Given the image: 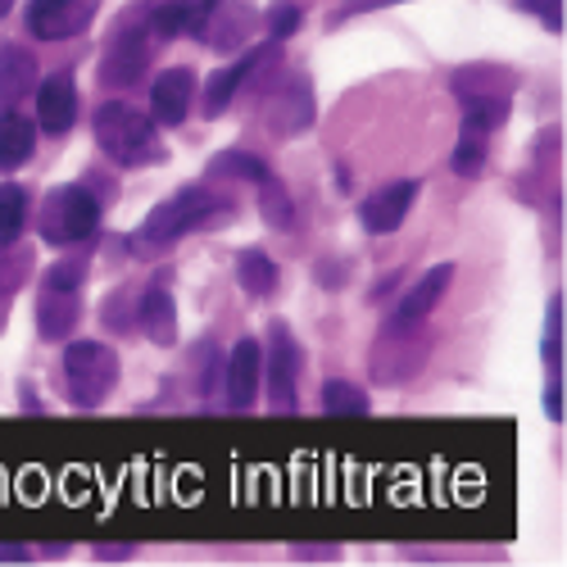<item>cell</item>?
Listing matches in <instances>:
<instances>
[{
  "instance_id": "16",
  "label": "cell",
  "mask_w": 567,
  "mask_h": 567,
  "mask_svg": "<svg viewBox=\"0 0 567 567\" xmlns=\"http://www.w3.org/2000/svg\"><path fill=\"white\" fill-rule=\"evenodd\" d=\"M450 281H454V264L427 268V272H422L413 287L400 296V305H395V313H391L386 322H391V327H417L422 318H427V313L441 305V296L450 291Z\"/></svg>"
},
{
  "instance_id": "24",
  "label": "cell",
  "mask_w": 567,
  "mask_h": 567,
  "mask_svg": "<svg viewBox=\"0 0 567 567\" xmlns=\"http://www.w3.org/2000/svg\"><path fill=\"white\" fill-rule=\"evenodd\" d=\"M272 168L259 159V155H246V151H223L214 164H209V177H231V182H264Z\"/></svg>"
},
{
  "instance_id": "35",
  "label": "cell",
  "mask_w": 567,
  "mask_h": 567,
  "mask_svg": "<svg viewBox=\"0 0 567 567\" xmlns=\"http://www.w3.org/2000/svg\"><path fill=\"white\" fill-rule=\"evenodd\" d=\"M10 10H14V0H0V19H6Z\"/></svg>"
},
{
  "instance_id": "2",
  "label": "cell",
  "mask_w": 567,
  "mask_h": 567,
  "mask_svg": "<svg viewBox=\"0 0 567 567\" xmlns=\"http://www.w3.org/2000/svg\"><path fill=\"white\" fill-rule=\"evenodd\" d=\"M450 91L463 110V127L467 132H495L508 114H513V96H517V73L504 64H467L450 73Z\"/></svg>"
},
{
  "instance_id": "8",
  "label": "cell",
  "mask_w": 567,
  "mask_h": 567,
  "mask_svg": "<svg viewBox=\"0 0 567 567\" xmlns=\"http://www.w3.org/2000/svg\"><path fill=\"white\" fill-rule=\"evenodd\" d=\"M101 0H28V32L37 41H73L96 23Z\"/></svg>"
},
{
  "instance_id": "7",
  "label": "cell",
  "mask_w": 567,
  "mask_h": 567,
  "mask_svg": "<svg viewBox=\"0 0 567 567\" xmlns=\"http://www.w3.org/2000/svg\"><path fill=\"white\" fill-rule=\"evenodd\" d=\"M151 28L141 23V19H127L114 28L110 45H105V55H101V86H136L141 78L151 73Z\"/></svg>"
},
{
  "instance_id": "28",
  "label": "cell",
  "mask_w": 567,
  "mask_h": 567,
  "mask_svg": "<svg viewBox=\"0 0 567 567\" xmlns=\"http://www.w3.org/2000/svg\"><path fill=\"white\" fill-rule=\"evenodd\" d=\"M545 372L549 382H563V296L549 300V313H545Z\"/></svg>"
},
{
  "instance_id": "15",
  "label": "cell",
  "mask_w": 567,
  "mask_h": 567,
  "mask_svg": "<svg viewBox=\"0 0 567 567\" xmlns=\"http://www.w3.org/2000/svg\"><path fill=\"white\" fill-rule=\"evenodd\" d=\"M223 10V0H159L151 14V37L173 41V37H196L209 28V19Z\"/></svg>"
},
{
  "instance_id": "3",
  "label": "cell",
  "mask_w": 567,
  "mask_h": 567,
  "mask_svg": "<svg viewBox=\"0 0 567 567\" xmlns=\"http://www.w3.org/2000/svg\"><path fill=\"white\" fill-rule=\"evenodd\" d=\"M223 214H236V205L218 200L209 186H182L177 196H168L164 205H155L146 214V223H141V231H136V241L146 250H168V246L182 241V236L214 227V218H223Z\"/></svg>"
},
{
  "instance_id": "6",
  "label": "cell",
  "mask_w": 567,
  "mask_h": 567,
  "mask_svg": "<svg viewBox=\"0 0 567 567\" xmlns=\"http://www.w3.org/2000/svg\"><path fill=\"white\" fill-rule=\"evenodd\" d=\"M300 368L305 354L291 337L287 322H268V363H259V386H268V409L272 413H296L300 404Z\"/></svg>"
},
{
  "instance_id": "11",
  "label": "cell",
  "mask_w": 567,
  "mask_h": 567,
  "mask_svg": "<svg viewBox=\"0 0 567 567\" xmlns=\"http://www.w3.org/2000/svg\"><path fill=\"white\" fill-rule=\"evenodd\" d=\"M78 318H82V287H69V281L45 277L41 281V300H37L41 341H69L78 332Z\"/></svg>"
},
{
  "instance_id": "12",
  "label": "cell",
  "mask_w": 567,
  "mask_h": 567,
  "mask_svg": "<svg viewBox=\"0 0 567 567\" xmlns=\"http://www.w3.org/2000/svg\"><path fill=\"white\" fill-rule=\"evenodd\" d=\"M259 363H264L259 341H241L227 354V363H223V395H227L231 413H250L255 409V400L264 391L259 386Z\"/></svg>"
},
{
  "instance_id": "9",
  "label": "cell",
  "mask_w": 567,
  "mask_h": 567,
  "mask_svg": "<svg viewBox=\"0 0 567 567\" xmlns=\"http://www.w3.org/2000/svg\"><path fill=\"white\" fill-rule=\"evenodd\" d=\"M277 60H281V45L268 41V45H255V51H246L231 69H218V73L205 82V91H200V114H205V118H218L236 96H241V86H246L255 73L272 69Z\"/></svg>"
},
{
  "instance_id": "22",
  "label": "cell",
  "mask_w": 567,
  "mask_h": 567,
  "mask_svg": "<svg viewBox=\"0 0 567 567\" xmlns=\"http://www.w3.org/2000/svg\"><path fill=\"white\" fill-rule=\"evenodd\" d=\"M259 214H264L268 227H277V231H291V227H296V205H291V196H287V186L277 182V173H268V177L259 182Z\"/></svg>"
},
{
  "instance_id": "21",
  "label": "cell",
  "mask_w": 567,
  "mask_h": 567,
  "mask_svg": "<svg viewBox=\"0 0 567 567\" xmlns=\"http://www.w3.org/2000/svg\"><path fill=\"white\" fill-rule=\"evenodd\" d=\"M277 264L264 255V250H241L236 255V287L246 296H272L277 291Z\"/></svg>"
},
{
  "instance_id": "4",
  "label": "cell",
  "mask_w": 567,
  "mask_h": 567,
  "mask_svg": "<svg viewBox=\"0 0 567 567\" xmlns=\"http://www.w3.org/2000/svg\"><path fill=\"white\" fill-rule=\"evenodd\" d=\"M37 227H41V241L55 246V250L82 246V241H91V236L101 231V200L78 182L55 186V192L41 200Z\"/></svg>"
},
{
  "instance_id": "13",
  "label": "cell",
  "mask_w": 567,
  "mask_h": 567,
  "mask_svg": "<svg viewBox=\"0 0 567 567\" xmlns=\"http://www.w3.org/2000/svg\"><path fill=\"white\" fill-rule=\"evenodd\" d=\"M192 101H196V73L192 69H164L159 78H151V118H155V127L186 123Z\"/></svg>"
},
{
  "instance_id": "34",
  "label": "cell",
  "mask_w": 567,
  "mask_h": 567,
  "mask_svg": "<svg viewBox=\"0 0 567 567\" xmlns=\"http://www.w3.org/2000/svg\"><path fill=\"white\" fill-rule=\"evenodd\" d=\"M32 549L28 545H0V563H28Z\"/></svg>"
},
{
  "instance_id": "25",
  "label": "cell",
  "mask_w": 567,
  "mask_h": 567,
  "mask_svg": "<svg viewBox=\"0 0 567 567\" xmlns=\"http://www.w3.org/2000/svg\"><path fill=\"white\" fill-rule=\"evenodd\" d=\"M322 413H332V417H363L368 413V395L354 382L332 377V382L322 386Z\"/></svg>"
},
{
  "instance_id": "32",
  "label": "cell",
  "mask_w": 567,
  "mask_h": 567,
  "mask_svg": "<svg viewBox=\"0 0 567 567\" xmlns=\"http://www.w3.org/2000/svg\"><path fill=\"white\" fill-rule=\"evenodd\" d=\"M291 554H296V558H309V563H322V558H337L341 545H296Z\"/></svg>"
},
{
  "instance_id": "30",
  "label": "cell",
  "mask_w": 567,
  "mask_h": 567,
  "mask_svg": "<svg viewBox=\"0 0 567 567\" xmlns=\"http://www.w3.org/2000/svg\"><path fill=\"white\" fill-rule=\"evenodd\" d=\"M517 6H523L527 14H536L545 28H563V0H517Z\"/></svg>"
},
{
  "instance_id": "33",
  "label": "cell",
  "mask_w": 567,
  "mask_h": 567,
  "mask_svg": "<svg viewBox=\"0 0 567 567\" xmlns=\"http://www.w3.org/2000/svg\"><path fill=\"white\" fill-rule=\"evenodd\" d=\"M136 554V545H96V558H105V563H118V558H132Z\"/></svg>"
},
{
  "instance_id": "5",
  "label": "cell",
  "mask_w": 567,
  "mask_h": 567,
  "mask_svg": "<svg viewBox=\"0 0 567 567\" xmlns=\"http://www.w3.org/2000/svg\"><path fill=\"white\" fill-rule=\"evenodd\" d=\"M118 386V354L101 341H73L64 350V391L78 409H101Z\"/></svg>"
},
{
  "instance_id": "23",
  "label": "cell",
  "mask_w": 567,
  "mask_h": 567,
  "mask_svg": "<svg viewBox=\"0 0 567 567\" xmlns=\"http://www.w3.org/2000/svg\"><path fill=\"white\" fill-rule=\"evenodd\" d=\"M28 223V192L19 182L0 186V246H14Z\"/></svg>"
},
{
  "instance_id": "31",
  "label": "cell",
  "mask_w": 567,
  "mask_h": 567,
  "mask_svg": "<svg viewBox=\"0 0 567 567\" xmlns=\"http://www.w3.org/2000/svg\"><path fill=\"white\" fill-rule=\"evenodd\" d=\"M391 6H400V0H346V6L337 10V19H332V23L354 19V14H372V10H391Z\"/></svg>"
},
{
  "instance_id": "1",
  "label": "cell",
  "mask_w": 567,
  "mask_h": 567,
  "mask_svg": "<svg viewBox=\"0 0 567 567\" xmlns=\"http://www.w3.org/2000/svg\"><path fill=\"white\" fill-rule=\"evenodd\" d=\"M91 132H96V146L123 168H151V164L168 159L155 118L141 114L127 101H105L96 114H91Z\"/></svg>"
},
{
  "instance_id": "17",
  "label": "cell",
  "mask_w": 567,
  "mask_h": 567,
  "mask_svg": "<svg viewBox=\"0 0 567 567\" xmlns=\"http://www.w3.org/2000/svg\"><path fill=\"white\" fill-rule=\"evenodd\" d=\"M37 118H41V132H51V136H64L78 123L73 73H51L45 82H37Z\"/></svg>"
},
{
  "instance_id": "19",
  "label": "cell",
  "mask_w": 567,
  "mask_h": 567,
  "mask_svg": "<svg viewBox=\"0 0 567 567\" xmlns=\"http://www.w3.org/2000/svg\"><path fill=\"white\" fill-rule=\"evenodd\" d=\"M136 322L146 327V337H151L155 346H177V305H173L168 287H159V281H155V287L141 296Z\"/></svg>"
},
{
  "instance_id": "29",
  "label": "cell",
  "mask_w": 567,
  "mask_h": 567,
  "mask_svg": "<svg viewBox=\"0 0 567 567\" xmlns=\"http://www.w3.org/2000/svg\"><path fill=\"white\" fill-rule=\"evenodd\" d=\"M300 23H305V14H300L296 6H272V10H268V37H272V41H287Z\"/></svg>"
},
{
  "instance_id": "18",
  "label": "cell",
  "mask_w": 567,
  "mask_h": 567,
  "mask_svg": "<svg viewBox=\"0 0 567 567\" xmlns=\"http://www.w3.org/2000/svg\"><path fill=\"white\" fill-rule=\"evenodd\" d=\"M37 82H41V73H37V55L28 45H14V41L0 45V110H19V101L32 96Z\"/></svg>"
},
{
  "instance_id": "20",
  "label": "cell",
  "mask_w": 567,
  "mask_h": 567,
  "mask_svg": "<svg viewBox=\"0 0 567 567\" xmlns=\"http://www.w3.org/2000/svg\"><path fill=\"white\" fill-rule=\"evenodd\" d=\"M37 151V127L32 118H23L19 110H6L0 114V173H14L32 159Z\"/></svg>"
},
{
  "instance_id": "14",
  "label": "cell",
  "mask_w": 567,
  "mask_h": 567,
  "mask_svg": "<svg viewBox=\"0 0 567 567\" xmlns=\"http://www.w3.org/2000/svg\"><path fill=\"white\" fill-rule=\"evenodd\" d=\"M417 192H422L417 182H391V186H382V192H372V196L359 205V223H363V231H372V236H391L395 227H404V218H409Z\"/></svg>"
},
{
  "instance_id": "27",
  "label": "cell",
  "mask_w": 567,
  "mask_h": 567,
  "mask_svg": "<svg viewBox=\"0 0 567 567\" xmlns=\"http://www.w3.org/2000/svg\"><path fill=\"white\" fill-rule=\"evenodd\" d=\"M32 277V250L28 246H0V300H10Z\"/></svg>"
},
{
  "instance_id": "26",
  "label": "cell",
  "mask_w": 567,
  "mask_h": 567,
  "mask_svg": "<svg viewBox=\"0 0 567 567\" xmlns=\"http://www.w3.org/2000/svg\"><path fill=\"white\" fill-rule=\"evenodd\" d=\"M450 168H454L458 177H477V173H486V136L463 127L458 141H454V151H450Z\"/></svg>"
},
{
  "instance_id": "10",
  "label": "cell",
  "mask_w": 567,
  "mask_h": 567,
  "mask_svg": "<svg viewBox=\"0 0 567 567\" xmlns=\"http://www.w3.org/2000/svg\"><path fill=\"white\" fill-rule=\"evenodd\" d=\"M259 114L272 136H300L305 127H313V86L305 78H287L259 101Z\"/></svg>"
}]
</instances>
